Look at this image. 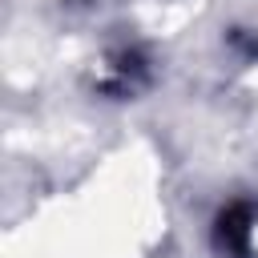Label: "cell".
Listing matches in <instances>:
<instances>
[{"instance_id": "1", "label": "cell", "mask_w": 258, "mask_h": 258, "mask_svg": "<svg viewBox=\"0 0 258 258\" xmlns=\"http://www.w3.org/2000/svg\"><path fill=\"white\" fill-rule=\"evenodd\" d=\"M250 234H254V206L230 202L214 222V242L226 258H250Z\"/></svg>"}]
</instances>
